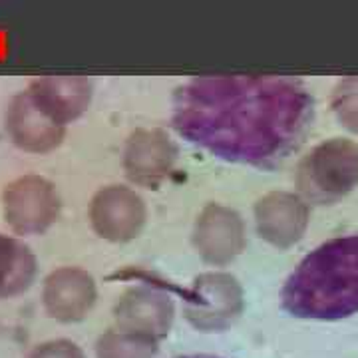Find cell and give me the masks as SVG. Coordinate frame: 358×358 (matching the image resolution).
<instances>
[{
  "instance_id": "cell-6",
  "label": "cell",
  "mask_w": 358,
  "mask_h": 358,
  "mask_svg": "<svg viewBox=\"0 0 358 358\" xmlns=\"http://www.w3.org/2000/svg\"><path fill=\"white\" fill-rule=\"evenodd\" d=\"M6 131L24 152L46 154L60 145L66 126L58 124L26 90L14 96L6 110Z\"/></svg>"
},
{
  "instance_id": "cell-3",
  "label": "cell",
  "mask_w": 358,
  "mask_h": 358,
  "mask_svg": "<svg viewBox=\"0 0 358 358\" xmlns=\"http://www.w3.org/2000/svg\"><path fill=\"white\" fill-rule=\"evenodd\" d=\"M4 219L18 235H38L60 213V195L54 183L40 176H24L6 185L2 195Z\"/></svg>"
},
{
  "instance_id": "cell-7",
  "label": "cell",
  "mask_w": 358,
  "mask_h": 358,
  "mask_svg": "<svg viewBox=\"0 0 358 358\" xmlns=\"http://www.w3.org/2000/svg\"><path fill=\"white\" fill-rule=\"evenodd\" d=\"M245 231L241 217L221 205H209L195 225V247L205 261L225 265L241 253Z\"/></svg>"
},
{
  "instance_id": "cell-10",
  "label": "cell",
  "mask_w": 358,
  "mask_h": 358,
  "mask_svg": "<svg viewBox=\"0 0 358 358\" xmlns=\"http://www.w3.org/2000/svg\"><path fill=\"white\" fill-rule=\"evenodd\" d=\"M176 162V148L162 131H136L128 141L124 166L131 181L155 185L169 173Z\"/></svg>"
},
{
  "instance_id": "cell-13",
  "label": "cell",
  "mask_w": 358,
  "mask_h": 358,
  "mask_svg": "<svg viewBox=\"0 0 358 358\" xmlns=\"http://www.w3.org/2000/svg\"><path fill=\"white\" fill-rule=\"evenodd\" d=\"M241 291L237 281L223 275V273H209L195 281V293H193L192 303L197 305V308H209L213 313L215 305V315H227L239 307Z\"/></svg>"
},
{
  "instance_id": "cell-12",
  "label": "cell",
  "mask_w": 358,
  "mask_h": 358,
  "mask_svg": "<svg viewBox=\"0 0 358 358\" xmlns=\"http://www.w3.org/2000/svg\"><path fill=\"white\" fill-rule=\"evenodd\" d=\"M36 277V257L16 237L0 233V299L24 293Z\"/></svg>"
},
{
  "instance_id": "cell-14",
  "label": "cell",
  "mask_w": 358,
  "mask_h": 358,
  "mask_svg": "<svg viewBox=\"0 0 358 358\" xmlns=\"http://www.w3.org/2000/svg\"><path fill=\"white\" fill-rule=\"evenodd\" d=\"M178 358H219L213 355H187V357H178Z\"/></svg>"
},
{
  "instance_id": "cell-8",
  "label": "cell",
  "mask_w": 358,
  "mask_h": 358,
  "mask_svg": "<svg viewBox=\"0 0 358 358\" xmlns=\"http://www.w3.org/2000/svg\"><path fill=\"white\" fill-rule=\"evenodd\" d=\"M44 307L58 320L82 319L96 301L92 275L80 267H60L44 281Z\"/></svg>"
},
{
  "instance_id": "cell-5",
  "label": "cell",
  "mask_w": 358,
  "mask_h": 358,
  "mask_svg": "<svg viewBox=\"0 0 358 358\" xmlns=\"http://www.w3.org/2000/svg\"><path fill=\"white\" fill-rule=\"evenodd\" d=\"M90 221L100 237L124 243L140 233L145 221V207L136 192L122 185H110L94 195L90 205Z\"/></svg>"
},
{
  "instance_id": "cell-11",
  "label": "cell",
  "mask_w": 358,
  "mask_h": 358,
  "mask_svg": "<svg viewBox=\"0 0 358 358\" xmlns=\"http://www.w3.org/2000/svg\"><path fill=\"white\" fill-rule=\"evenodd\" d=\"M255 217L263 239L277 247H289L307 225V207L294 195L271 193L257 203Z\"/></svg>"
},
{
  "instance_id": "cell-2",
  "label": "cell",
  "mask_w": 358,
  "mask_h": 358,
  "mask_svg": "<svg viewBox=\"0 0 358 358\" xmlns=\"http://www.w3.org/2000/svg\"><path fill=\"white\" fill-rule=\"evenodd\" d=\"M282 308L296 319L338 320L358 313V235L310 251L282 287Z\"/></svg>"
},
{
  "instance_id": "cell-9",
  "label": "cell",
  "mask_w": 358,
  "mask_h": 358,
  "mask_svg": "<svg viewBox=\"0 0 358 358\" xmlns=\"http://www.w3.org/2000/svg\"><path fill=\"white\" fill-rule=\"evenodd\" d=\"M28 92L58 124L68 126L88 110L92 82L82 76H44L34 80Z\"/></svg>"
},
{
  "instance_id": "cell-1",
  "label": "cell",
  "mask_w": 358,
  "mask_h": 358,
  "mask_svg": "<svg viewBox=\"0 0 358 358\" xmlns=\"http://www.w3.org/2000/svg\"><path fill=\"white\" fill-rule=\"evenodd\" d=\"M313 98L289 78H193L173 94L178 134L225 162L271 167L301 143Z\"/></svg>"
},
{
  "instance_id": "cell-4",
  "label": "cell",
  "mask_w": 358,
  "mask_h": 358,
  "mask_svg": "<svg viewBox=\"0 0 358 358\" xmlns=\"http://www.w3.org/2000/svg\"><path fill=\"white\" fill-rule=\"evenodd\" d=\"M358 181V150L343 140L329 141L305 159L299 173L301 189L315 199H333Z\"/></svg>"
}]
</instances>
